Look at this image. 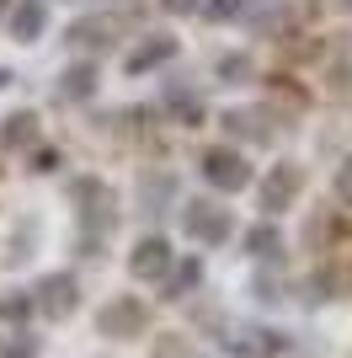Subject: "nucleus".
Wrapping results in <instances>:
<instances>
[{
    "label": "nucleus",
    "instance_id": "obj_8",
    "mask_svg": "<svg viewBox=\"0 0 352 358\" xmlns=\"http://www.w3.org/2000/svg\"><path fill=\"white\" fill-rule=\"evenodd\" d=\"M129 273L133 278H166V273H171V241L145 236L133 246V257H129Z\"/></svg>",
    "mask_w": 352,
    "mask_h": 358
},
{
    "label": "nucleus",
    "instance_id": "obj_11",
    "mask_svg": "<svg viewBox=\"0 0 352 358\" xmlns=\"http://www.w3.org/2000/svg\"><path fill=\"white\" fill-rule=\"evenodd\" d=\"M38 139V118L32 113H11V118L0 123V145L6 150H22V145H32Z\"/></svg>",
    "mask_w": 352,
    "mask_h": 358
},
{
    "label": "nucleus",
    "instance_id": "obj_9",
    "mask_svg": "<svg viewBox=\"0 0 352 358\" xmlns=\"http://www.w3.org/2000/svg\"><path fill=\"white\" fill-rule=\"evenodd\" d=\"M117 32H123V27H117L112 16H80V22L70 27V43H75V48H91V54H96V48H112Z\"/></svg>",
    "mask_w": 352,
    "mask_h": 358
},
{
    "label": "nucleus",
    "instance_id": "obj_6",
    "mask_svg": "<svg viewBox=\"0 0 352 358\" xmlns=\"http://www.w3.org/2000/svg\"><path fill=\"white\" fill-rule=\"evenodd\" d=\"M75 203H80V220H86V230H96V236H102L107 224H112L117 198H112V187H107V182L80 177V182H75Z\"/></svg>",
    "mask_w": 352,
    "mask_h": 358
},
{
    "label": "nucleus",
    "instance_id": "obj_17",
    "mask_svg": "<svg viewBox=\"0 0 352 358\" xmlns=\"http://www.w3.org/2000/svg\"><path fill=\"white\" fill-rule=\"evenodd\" d=\"M64 96H91V91H96V70H91V64H75V70H64Z\"/></svg>",
    "mask_w": 352,
    "mask_h": 358
},
{
    "label": "nucleus",
    "instance_id": "obj_22",
    "mask_svg": "<svg viewBox=\"0 0 352 358\" xmlns=\"http://www.w3.org/2000/svg\"><path fill=\"white\" fill-rule=\"evenodd\" d=\"M337 198H342V203L352 209V161H347V166L337 171Z\"/></svg>",
    "mask_w": 352,
    "mask_h": 358
},
{
    "label": "nucleus",
    "instance_id": "obj_27",
    "mask_svg": "<svg viewBox=\"0 0 352 358\" xmlns=\"http://www.w3.org/2000/svg\"><path fill=\"white\" fill-rule=\"evenodd\" d=\"M6 11H11V0H0V16H6Z\"/></svg>",
    "mask_w": 352,
    "mask_h": 358
},
{
    "label": "nucleus",
    "instance_id": "obj_15",
    "mask_svg": "<svg viewBox=\"0 0 352 358\" xmlns=\"http://www.w3.org/2000/svg\"><path fill=\"white\" fill-rule=\"evenodd\" d=\"M246 252L256 257V262H272V257L283 252V236L272 224H256V230H246Z\"/></svg>",
    "mask_w": 352,
    "mask_h": 358
},
{
    "label": "nucleus",
    "instance_id": "obj_3",
    "mask_svg": "<svg viewBox=\"0 0 352 358\" xmlns=\"http://www.w3.org/2000/svg\"><path fill=\"white\" fill-rule=\"evenodd\" d=\"M96 327H102V337H145L149 305H145V299H133V294H123V299H112V305L96 315Z\"/></svg>",
    "mask_w": 352,
    "mask_h": 358
},
{
    "label": "nucleus",
    "instance_id": "obj_4",
    "mask_svg": "<svg viewBox=\"0 0 352 358\" xmlns=\"http://www.w3.org/2000/svg\"><path fill=\"white\" fill-rule=\"evenodd\" d=\"M230 209H219V203H208V198H198V203H187V236L198 241V246H224L230 241Z\"/></svg>",
    "mask_w": 352,
    "mask_h": 358
},
{
    "label": "nucleus",
    "instance_id": "obj_2",
    "mask_svg": "<svg viewBox=\"0 0 352 358\" xmlns=\"http://www.w3.org/2000/svg\"><path fill=\"white\" fill-rule=\"evenodd\" d=\"M203 177H208V187H219V193H240L251 182V161L230 145H214L203 155Z\"/></svg>",
    "mask_w": 352,
    "mask_h": 358
},
{
    "label": "nucleus",
    "instance_id": "obj_18",
    "mask_svg": "<svg viewBox=\"0 0 352 358\" xmlns=\"http://www.w3.org/2000/svg\"><path fill=\"white\" fill-rule=\"evenodd\" d=\"M32 315V294H0V321H27Z\"/></svg>",
    "mask_w": 352,
    "mask_h": 358
},
{
    "label": "nucleus",
    "instance_id": "obj_19",
    "mask_svg": "<svg viewBox=\"0 0 352 358\" xmlns=\"http://www.w3.org/2000/svg\"><path fill=\"white\" fill-rule=\"evenodd\" d=\"M246 11V0H208V22H230Z\"/></svg>",
    "mask_w": 352,
    "mask_h": 358
},
{
    "label": "nucleus",
    "instance_id": "obj_7",
    "mask_svg": "<svg viewBox=\"0 0 352 358\" xmlns=\"http://www.w3.org/2000/svg\"><path fill=\"white\" fill-rule=\"evenodd\" d=\"M224 348L240 353V358H283L288 353V337L272 331V327H235L230 337H224Z\"/></svg>",
    "mask_w": 352,
    "mask_h": 358
},
{
    "label": "nucleus",
    "instance_id": "obj_10",
    "mask_svg": "<svg viewBox=\"0 0 352 358\" xmlns=\"http://www.w3.org/2000/svg\"><path fill=\"white\" fill-rule=\"evenodd\" d=\"M38 32H43V6H38V0H22L11 11V38L16 43H32Z\"/></svg>",
    "mask_w": 352,
    "mask_h": 358
},
{
    "label": "nucleus",
    "instance_id": "obj_1",
    "mask_svg": "<svg viewBox=\"0 0 352 358\" xmlns=\"http://www.w3.org/2000/svg\"><path fill=\"white\" fill-rule=\"evenodd\" d=\"M75 305H80V284L70 273H48L43 284L32 289V310L43 321H64V315H75Z\"/></svg>",
    "mask_w": 352,
    "mask_h": 358
},
{
    "label": "nucleus",
    "instance_id": "obj_14",
    "mask_svg": "<svg viewBox=\"0 0 352 358\" xmlns=\"http://www.w3.org/2000/svg\"><path fill=\"white\" fill-rule=\"evenodd\" d=\"M198 262H171V273L161 278V289H166V299H182V294H192L198 289Z\"/></svg>",
    "mask_w": 352,
    "mask_h": 358
},
{
    "label": "nucleus",
    "instance_id": "obj_23",
    "mask_svg": "<svg viewBox=\"0 0 352 358\" xmlns=\"http://www.w3.org/2000/svg\"><path fill=\"white\" fill-rule=\"evenodd\" d=\"M59 166V150H32V171H54Z\"/></svg>",
    "mask_w": 352,
    "mask_h": 358
},
{
    "label": "nucleus",
    "instance_id": "obj_13",
    "mask_svg": "<svg viewBox=\"0 0 352 358\" xmlns=\"http://www.w3.org/2000/svg\"><path fill=\"white\" fill-rule=\"evenodd\" d=\"M267 91H272V102H278L283 113H305V107H309V91L293 86L288 75H272V80H267Z\"/></svg>",
    "mask_w": 352,
    "mask_h": 358
},
{
    "label": "nucleus",
    "instance_id": "obj_26",
    "mask_svg": "<svg viewBox=\"0 0 352 358\" xmlns=\"http://www.w3.org/2000/svg\"><path fill=\"white\" fill-rule=\"evenodd\" d=\"M0 86H11V70H0Z\"/></svg>",
    "mask_w": 352,
    "mask_h": 358
},
{
    "label": "nucleus",
    "instance_id": "obj_25",
    "mask_svg": "<svg viewBox=\"0 0 352 358\" xmlns=\"http://www.w3.org/2000/svg\"><path fill=\"white\" fill-rule=\"evenodd\" d=\"M11 358H32V343H16V348H11Z\"/></svg>",
    "mask_w": 352,
    "mask_h": 358
},
{
    "label": "nucleus",
    "instance_id": "obj_24",
    "mask_svg": "<svg viewBox=\"0 0 352 358\" xmlns=\"http://www.w3.org/2000/svg\"><path fill=\"white\" fill-rule=\"evenodd\" d=\"M198 6H203V0H166V11H171V16H187V11H198Z\"/></svg>",
    "mask_w": 352,
    "mask_h": 358
},
{
    "label": "nucleus",
    "instance_id": "obj_5",
    "mask_svg": "<svg viewBox=\"0 0 352 358\" xmlns=\"http://www.w3.org/2000/svg\"><path fill=\"white\" fill-rule=\"evenodd\" d=\"M299 187H305V171L283 161V166H272V171L262 177V187H256V203H262L267 214H283L293 198H299Z\"/></svg>",
    "mask_w": 352,
    "mask_h": 358
},
{
    "label": "nucleus",
    "instance_id": "obj_12",
    "mask_svg": "<svg viewBox=\"0 0 352 358\" xmlns=\"http://www.w3.org/2000/svg\"><path fill=\"white\" fill-rule=\"evenodd\" d=\"M171 54H176V43H171V38H149V43H145V48H133V54H129L123 64H129V75H145L149 64L171 59Z\"/></svg>",
    "mask_w": 352,
    "mask_h": 358
},
{
    "label": "nucleus",
    "instance_id": "obj_21",
    "mask_svg": "<svg viewBox=\"0 0 352 358\" xmlns=\"http://www.w3.org/2000/svg\"><path fill=\"white\" fill-rule=\"evenodd\" d=\"M155 358H192V348L182 343V337H166V343L155 348Z\"/></svg>",
    "mask_w": 352,
    "mask_h": 358
},
{
    "label": "nucleus",
    "instance_id": "obj_20",
    "mask_svg": "<svg viewBox=\"0 0 352 358\" xmlns=\"http://www.w3.org/2000/svg\"><path fill=\"white\" fill-rule=\"evenodd\" d=\"M219 75H224V80H251V59L230 54V59H219Z\"/></svg>",
    "mask_w": 352,
    "mask_h": 358
},
{
    "label": "nucleus",
    "instance_id": "obj_16",
    "mask_svg": "<svg viewBox=\"0 0 352 358\" xmlns=\"http://www.w3.org/2000/svg\"><path fill=\"white\" fill-rule=\"evenodd\" d=\"M224 129H230L235 139H251V145H262L272 129H262V118L256 113H224Z\"/></svg>",
    "mask_w": 352,
    "mask_h": 358
}]
</instances>
